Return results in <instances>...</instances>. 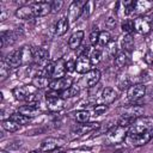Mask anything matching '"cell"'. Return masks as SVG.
Returning a JSON list of instances; mask_svg holds the SVG:
<instances>
[{
    "label": "cell",
    "instance_id": "1",
    "mask_svg": "<svg viewBox=\"0 0 153 153\" xmlns=\"http://www.w3.org/2000/svg\"><path fill=\"white\" fill-rule=\"evenodd\" d=\"M153 139V117L141 116L128 128L127 140L135 147L143 146Z\"/></svg>",
    "mask_w": 153,
    "mask_h": 153
},
{
    "label": "cell",
    "instance_id": "2",
    "mask_svg": "<svg viewBox=\"0 0 153 153\" xmlns=\"http://www.w3.org/2000/svg\"><path fill=\"white\" fill-rule=\"evenodd\" d=\"M37 90L32 84L31 85H23V86H17L12 90V94L17 100H26L29 103L36 102V93Z\"/></svg>",
    "mask_w": 153,
    "mask_h": 153
},
{
    "label": "cell",
    "instance_id": "3",
    "mask_svg": "<svg viewBox=\"0 0 153 153\" xmlns=\"http://www.w3.org/2000/svg\"><path fill=\"white\" fill-rule=\"evenodd\" d=\"M45 104H47V109L49 111L57 112L65 108V99L61 97L60 91L49 90L45 93Z\"/></svg>",
    "mask_w": 153,
    "mask_h": 153
},
{
    "label": "cell",
    "instance_id": "4",
    "mask_svg": "<svg viewBox=\"0 0 153 153\" xmlns=\"http://www.w3.org/2000/svg\"><path fill=\"white\" fill-rule=\"evenodd\" d=\"M127 133H128V128L127 127H122V126H114L112 128H110L106 131L105 135V141L109 145H117L123 142L127 139Z\"/></svg>",
    "mask_w": 153,
    "mask_h": 153
},
{
    "label": "cell",
    "instance_id": "5",
    "mask_svg": "<svg viewBox=\"0 0 153 153\" xmlns=\"http://www.w3.org/2000/svg\"><path fill=\"white\" fill-rule=\"evenodd\" d=\"M100 79V71L99 69H91L90 72H87L86 74L82 75V78L80 79V81L78 82L79 87H84V88H91L97 86V84L99 82Z\"/></svg>",
    "mask_w": 153,
    "mask_h": 153
},
{
    "label": "cell",
    "instance_id": "6",
    "mask_svg": "<svg viewBox=\"0 0 153 153\" xmlns=\"http://www.w3.org/2000/svg\"><path fill=\"white\" fill-rule=\"evenodd\" d=\"M145 109L141 105H137L135 103L128 104V105H123L120 108V114L122 117H127V118H133L136 120L141 116H143Z\"/></svg>",
    "mask_w": 153,
    "mask_h": 153
},
{
    "label": "cell",
    "instance_id": "7",
    "mask_svg": "<svg viewBox=\"0 0 153 153\" xmlns=\"http://www.w3.org/2000/svg\"><path fill=\"white\" fill-rule=\"evenodd\" d=\"M65 145V140L60 139V137H47L44 139L41 143H39V151H42L43 153H50L56 151L57 148L62 147Z\"/></svg>",
    "mask_w": 153,
    "mask_h": 153
},
{
    "label": "cell",
    "instance_id": "8",
    "mask_svg": "<svg viewBox=\"0 0 153 153\" xmlns=\"http://www.w3.org/2000/svg\"><path fill=\"white\" fill-rule=\"evenodd\" d=\"M32 56H33V65L38 67H45L49 63V53L47 49L42 47H33L32 48Z\"/></svg>",
    "mask_w": 153,
    "mask_h": 153
},
{
    "label": "cell",
    "instance_id": "9",
    "mask_svg": "<svg viewBox=\"0 0 153 153\" xmlns=\"http://www.w3.org/2000/svg\"><path fill=\"white\" fill-rule=\"evenodd\" d=\"M85 4L86 1H72L71 2V5L68 6V11H67V18L69 23H74L81 17Z\"/></svg>",
    "mask_w": 153,
    "mask_h": 153
},
{
    "label": "cell",
    "instance_id": "10",
    "mask_svg": "<svg viewBox=\"0 0 153 153\" xmlns=\"http://www.w3.org/2000/svg\"><path fill=\"white\" fill-rule=\"evenodd\" d=\"M146 94V86L142 82H137V84H133L128 90H127V96L129 98V100H131L133 103H136L139 99L143 98Z\"/></svg>",
    "mask_w": 153,
    "mask_h": 153
},
{
    "label": "cell",
    "instance_id": "11",
    "mask_svg": "<svg viewBox=\"0 0 153 153\" xmlns=\"http://www.w3.org/2000/svg\"><path fill=\"white\" fill-rule=\"evenodd\" d=\"M23 33V30L17 27L16 30H8V31H2L0 33V39H1V48H5L6 45H12L16 43V41L19 38V36Z\"/></svg>",
    "mask_w": 153,
    "mask_h": 153
},
{
    "label": "cell",
    "instance_id": "12",
    "mask_svg": "<svg viewBox=\"0 0 153 153\" xmlns=\"http://www.w3.org/2000/svg\"><path fill=\"white\" fill-rule=\"evenodd\" d=\"M152 29V20L146 16H140L134 19V30L140 35H147Z\"/></svg>",
    "mask_w": 153,
    "mask_h": 153
},
{
    "label": "cell",
    "instance_id": "13",
    "mask_svg": "<svg viewBox=\"0 0 153 153\" xmlns=\"http://www.w3.org/2000/svg\"><path fill=\"white\" fill-rule=\"evenodd\" d=\"M35 17H44L51 13V2L49 1H37L30 4Z\"/></svg>",
    "mask_w": 153,
    "mask_h": 153
},
{
    "label": "cell",
    "instance_id": "14",
    "mask_svg": "<svg viewBox=\"0 0 153 153\" xmlns=\"http://www.w3.org/2000/svg\"><path fill=\"white\" fill-rule=\"evenodd\" d=\"M91 67H92V63L87 54L79 55L78 59L75 60V72L79 74H86L92 69Z\"/></svg>",
    "mask_w": 153,
    "mask_h": 153
},
{
    "label": "cell",
    "instance_id": "15",
    "mask_svg": "<svg viewBox=\"0 0 153 153\" xmlns=\"http://www.w3.org/2000/svg\"><path fill=\"white\" fill-rule=\"evenodd\" d=\"M72 85H73V78L72 76H63V78H60V79H53L50 81L49 88L54 90V91L62 92V91L69 88Z\"/></svg>",
    "mask_w": 153,
    "mask_h": 153
},
{
    "label": "cell",
    "instance_id": "16",
    "mask_svg": "<svg viewBox=\"0 0 153 153\" xmlns=\"http://www.w3.org/2000/svg\"><path fill=\"white\" fill-rule=\"evenodd\" d=\"M66 63H67V61L62 57H60L53 62V73H51L53 79H60V78L66 76V72H67Z\"/></svg>",
    "mask_w": 153,
    "mask_h": 153
},
{
    "label": "cell",
    "instance_id": "17",
    "mask_svg": "<svg viewBox=\"0 0 153 153\" xmlns=\"http://www.w3.org/2000/svg\"><path fill=\"white\" fill-rule=\"evenodd\" d=\"M100 127V123L98 122H87V123H82V124H79L74 130H73V134L76 135V136H84L85 134H88L96 129H98Z\"/></svg>",
    "mask_w": 153,
    "mask_h": 153
},
{
    "label": "cell",
    "instance_id": "18",
    "mask_svg": "<svg viewBox=\"0 0 153 153\" xmlns=\"http://www.w3.org/2000/svg\"><path fill=\"white\" fill-rule=\"evenodd\" d=\"M5 61L8 63V66L11 68H19L20 66H23V60H22V51H20V48L19 49H16L13 51H11Z\"/></svg>",
    "mask_w": 153,
    "mask_h": 153
},
{
    "label": "cell",
    "instance_id": "19",
    "mask_svg": "<svg viewBox=\"0 0 153 153\" xmlns=\"http://www.w3.org/2000/svg\"><path fill=\"white\" fill-rule=\"evenodd\" d=\"M18 112H20V114H23V115H25V116L31 118V117H35V116L39 115L41 114V109L38 108L36 102H32V103H27L25 105L19 106Z\"/></svg>",
    "mask_w": 153,
    "mask_h": 153
},
{
    "label": "cell",
    "instance_id": "20",
    "mask_svg": "<svg viewBox=\"0 0 153 153\" xmlns=\"http://www.w3.org/2000/svg\"><path fill=\"white\" fill-rule=\"evenodd\" d=\"M117 98V92L115 91V88L112 87H104L102 90V93H100V99H102V103L104 105H110L112 104Z\"/></svg>",
    "mask_w": 153,
    "mask_h": 153
},
{
    "label": "cell",
    "instance_id": "21",
    "mask_svg": "<svg viewBox=\"0 0 153 153\" xmlns=\"http://www.w3.org/2000/svg\"><path fill=\"white\" fill-rule=\"evenodd\" d=\"M84 31L82 30H78L75 32H73L68 39V47L72 49V50H78L82 43V39H84Z\"/></svg>",
    "mask_w": 153,
    "mask_h": 153
},
{
    "label": "cell",
    "instance_id": "22",
    "mask_svg": "<svg viewBox=\"0 0 153 153\" xmlns=\"http://www.w3.org/2000/svg\"><path fill=\"white\" fill-rule=\"evenodd\" d=\"M16 17L19 19H23V20H29V19L35 18V14H33V11H32L30 4L18 7L16 10Z\"/></svg>",
    "mask_w": 153,
    "mask_h": 153
},
{
    "label": "cell",
    "instance_id": "23",
    "mask_svg": "<svg viewBox=\"0 0 153 153\" xmlns=\"http://www.w3.org/2000/svg\"><path fill=\"white\" fill-rule=\"evenodd\" d=\"M68 27H69V20H68V18L67 17H61L56 22V24H55L54 33L56 36H62V35H65L67 32Z\"/></svg>",
    "mask_w": 153,
    "mask_h": 153
},
{
    "label": "cell",
    "instance_id": "24",
    "mask_svg": "<svg viewBox=\"0 0 153 153\" xmlns=\"http://www.w3.org/2000/svg\"><path fill=\"white\" fill-rule=\"evenodd\" d=\"M129 62H130V57H129V55H128L127 51H120V53H117V55L114 59V63H115V66L117 68H123V67L128 66Z\"/></svg>",
    "mask_w": 153,
    "mask_h": 153
},
{
    "label": "cell",
    "instance_id": "25",
    "mask_svg": "<svg viewBox=\"0 0 153 153\" xmlns=\"http://www.w3.org/2000/svg\"><path fill=\"white\" fill-rule=\"evenodd\" d=\"M22 51V60H23V66L33 62V56H32V47L30 45H24L20 48Z\"/></svg>",
    "mask_w": 153,
    "mask_h": 153
},
{
    "label": "cell",
    "instance_id": "26",
    "mask_svg": "<svg viewBox=\"0 0 153 153\" xmlns=\"http://www.w3.org/2000/svg\"><path fill=\"white\" fill-rule=\"evenodd\" d=\"M116 84L118 86L120 90H124V88H129L131 86V82H130V79L128 76V74H124V73H121L117 75L116 78Z\"/></svg>",
    "mask_w": 153,
    "mask_h": 153
},
{
    "label": "cell",
    "instance_id": "27",
    "mask_svg": "<svg viewBox=\"0 0 153 153\" xmlns=\"http://www.w3.org/2000/svg\"><path fill=\"white\" fill-rule=\"evenodd\" d=\"M50 81H51V80H50V78H48V76H33V78H32V85H33L36 88H38V90L49 87Z\"/></svg>",
    "mask_w": 153,
    "mask_h": 153
},
{
    "label": "cell",
    "instance_id": "28",
    "mask_svg": "<svg viewBox=\"0 0 153 153\" xmlns=\"http://www.w3.org/2000/svg\"><path fill=\"white\" fill-rule=\"evenodd\" d=\"M1 127H2V129H5V130L8 131V133H14V131L19 130L22 126L18 124L17 122H14V121L11 120V118H7V120H2Z\"/></svg>",
    "mask_w": 153,
    "mask_h": 153
},
{
    "label": "cell",
    "instance_id": "29",
    "mask_svg": "<svg viewBox=\"0 0 153 153\" xmlns=\"http://www.w3.org/2000/svg\"><path fill=\"white\" fill-rule=\"evenodd\" d=\"M153 6V4L151 1H146V0H140V1H135V7H134V12L137 13H146L148 10H151V7Z\"/></svg>",
    "mask_w": 153,
    "mask_h": 153
},
{
    "label": "cell",
    "instance_id": "30",
    "mask_svg": "<svg viewBox=\"0 0 153 153\" xmlns=\"http://www.w3.org/2000/svg\"><path fill=\"white\" fill-rule=\"evenodd\" d=\"M87 55H88V57H90V60H91L92 66L98 65V63L102 61V57H103V53H102V50H100V49H98V48L90 49Z\"/></svg>",
    "mask_w": 153,
    "mask_h": 153
},
{
    "label": "cell",
    "instance_id": "31",
    "mask_svg": "<svg viewBox=\"0 0 153 153\" xmlns=\"http://www.w3.org/2000/svg\"><path fill=\"white\" fill-rule=\"evenodd\" d=\"M111 41L112 39H111V35L109 31H105V30L99 31V37H98V42H97L96 47H100V48L106 47Z\"/></svg>",
    "mask_w": 153,
    "mask_h": 153
},
{
    "label": "cell",
    "instance_id": "32",
    "mask_svg": "<svg viewBox=\"0 0 153 153\" xmlns=\"http://www.w3.org/2000/svg\"><path fill=\"white\" fill-rule=\"evenodd\" d=\"M121 44H122V49L123 51H130L134 47V38L131 35H124L121 39Z\"/></svg>",
    "mask_w": 153,
    "mask_h": 153
},
{
    "label": "cell",
    "instance_id": "33",
    "mask_svg": "<svg viewBox=\"0 0 153 153\" xmlns=\"http://www.w3.org/2000/svg\"><path fill=\"white\" fill-rule=\"evenodd\" d=\"M90 112L87 110H78L74 112V118L75 121L79 123V124H82V123H87L88 120H90Z\"/></svg>",
    "mask_w": 153,
    "mask_h": 153
},
{
    "label": "cell",
    "instance_id": "34",
    "mask_svg": "<svg viewBox=\"0 0 153 153\" xmlns=\"http://www.w3.org/2000/svg\"><path fill=\"white\" fill-rule=\"evenodd\" d=\"M79 91H80V87H79V85H78V84H76V85H72L69 88H67V90H65V91H62V92H61V97L66 100L67 98L75 97V96L79 93Z\"/></svg>",
    "mask_w": 153,
    "mask_h": 153
},
{
    "label": "cell",
    "instance_id": "35",
    "mask_svg": "<svg viewBox=\"0 0 153 153\" xmlns=\"http://www.w3.org/2000/svg\"><path fill=\"white\" fill-rule=\"evenodd\" d=\"M121 30L124 35H131L134 30V20L131 19H124L122 23H121Z\"/></svg>",
    "mask_w": 153,
    "mask_h": 153
},
{
    "label": "cell",
    "instance_id": "36",
    "mask_svg": "<svg viewBox=\"0 0 153 153\" xmlns=\"http://www.w3.org/2000/svg\"><path fill=\"white\" fill-rule=\"evenodd\" d=\"M10 69H11V67L5 61V59H2L1 62H0V80L1 81L6 80L10 76Z\"/></svg>",
    "mask_w": 153,
    "mask_h": 153
},
{
    "label": "cell",
    "instance_id": "37",
    "mask_svg": "<svg viewBox=\"0 0 153 153\" xmlns=\"http://www.w3.org/2000/svg\"><path fill=\"white\" fill-rule=\"evenodd\" d=\"M10 118L13 120L14 122H17V123L20 124V126L29 123L30 120H31L30 117H27V116H25V115H23V114H20V112H13V114H11Z\"/></svg>",
    "mask_w": 153,
    "mask_h": 153
},
{
    "label": "cell",
    "instance_id": "38",
    "mask_svg": "<svg viewBox=\"0 0 153 153\" xmlns=\"http://www.w3.org/2000/svg\"><path fill=\"white\" fill-rule=\"evenodd\" d=\"M105 50H106V54L109 57H114L117 55V45H116V42L115 41H111L106 47H105Z\"/></svg>",
    "mask_w": 153,
    "mask_h": 153
},
{
    "label": "cell",
    "instance_id": "39",
    "mask_svg": "<svg viewBox=\"0 0 153 153\" xmlns=\"http://www.w3.org/2000/svg\"><path fill=\"white\" fill-rule=\"evenodd\" d=\"M93 6H94V2H93V1H86L85 6H84V10H82V14H81V17L85 18V19L88 18L90 14H91L92 11H93Z\"/></svg>",
    "mask_w": 153,
    "mask_h": 153
},
{
    "label": "cell",
    "instance_id": "40",
    "mask_svg": "<svg viewBox=\"0 0 153 153\" xmlns=\"http://www.w3.org/2000/svg\"><path fill=\"white\" fill-rule=\"evenodd\" d=\"M108 110V105H104V104H98L93 108V116H100L103 115L105 111Z\"/></svg>",
    "mask_w": 153,
    "mask_h": 153
},
{
    "label": "cell",
    "instance_id": "41",
    "mask_svg": "<svg viewBox=\"0 0 153 153\" xmlns=\"http://www.w3.org/2000/svg\"><path fill=\"white\" fill-rule=\"evenodd\" d=\"M63 6V1L62 0H55V1H51V13H57L61 11Z\"/></svg>",
    "mask_w": 153,
    "mask_h": 153
},
{
    "label": "cell",
    "instance_id": "42",
    "mask_svg": "<svg viewBox=\"0 0 153 153\" xmlns=\"http://www.w3.org/2000/svg\"><path fill=\"white\" fill-rule=\"evenodd\" d=\"M98 37H99V31L98 30H93L90 35V44L96 47L97 45V42H98Z\"/></svg>",
    "mask_w": 153,
    "mask_h": 153
},
{
    "label": "cell",
    "instance_id": "43",
    "mask_svg": "<svg viewBox=\"0 0 153 153\" xmlns=\"http://www.w3.org/2000/svg\"><path fill=\"white\" fill-rule=\"evenodd\" d=\"M143 61H145L146 65L152 66V65H153V51L147 50V51L145 53V55H143Z\"/></svg>",
    "mask_w": 153,
    "mask_h": 153
},
{
    "label": "cell",
    "instance_id": "44",
    "mask_svg": "<svg viewBox=\"0 0 153 153\" xmlns=\"http://www.w3.org/2000/svg\"><path fill=\"white\" fill-rule=\"evenodd\" d=\"M66 68H67V72H69V73L74 72V71H75V61L68 60L67 63H66Z\"/></svg>",
    "mask_w": 153,
    "mask_h": 153
},
{
    "label": "cell",
    "instance_id": "45",
    "mask_svg": "<svg viewBox=\"0 0 153 153\" xmlns=\"http://www.w3.org/2000/svg\"><path fill=\"white\" fill-rule=\"evenodd\" d=\"M106 25H108V26H115V25H116V18L109 17V18L106 19Z\"/></svg>",
    "mask_w": 153,
    "mask_h": 153
},
{
    "label": "cell",
    "instance_id": "46",
    "mask_svg": "<svg viewBox=\"0 0 153 153\" xmlns=\"http://www.w3.org/2000/svg\"><path fill=\"white\" fill-rule=\"evenodd\" d=\"M30 153H42V151H31Z\"/></svg>",
    "mask_w": 153,
    "mask_h": 153
},
{
    "label": "cell",
    "instance_id": "47",
    "mask_svg": "<svg viewBox=\"0 0 153 153\" xmlns=\"http://www.w3.org/2000/svg\"><path fill=\"white\" fill-rule=\"evenodd\" d=\"M54 153H69V152H65V151H59V152H54Z\"/></svg>",
    "mask_w": 153,
    "mask_h": 153
},
{
    "label": "cell",
    "instance_id": "48",
    "mask_svg": "<svg viewBox=\"0 0 153 153\" xmlns=\"http://www.w3.org/2000/svg\"><path fill=\"white\" fill-rule=\"evenodd\" d=\"M151 96H152V98H153V87H152V92H151Z\"/></svg>",
    "mask_w": 153,
    "mask_h": 153
},
{
    "label": "cell",
    "instance_id": "49",
    "mask_svg": "<svg viewBox=\"0 0 153 153\" xmlns=\"http://www.w3.org/2000/svg\"><path fill=\"white\" fill-rule=\"evenodd\" d=\"M1 153H8V152H5V151H1Z\"/></svg>",
    "mask_w": 153,
    "mask_h": 153
}]
</instances>
